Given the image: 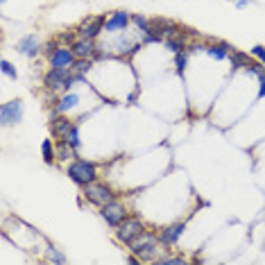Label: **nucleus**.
Masks as SVG:
<instances>
[{"instance_id": "1", "label": "nucleus", "mask_w": 265, "mask_h": 265, "mask_svg": "<svg viewBox=\"0 0 265 265\" xmlns=\"http://www.w3.org/2000/svg\"><path fill=\"white\" fill-rule=\"evenodd\" d=\"M129 252L136 254V256L141 258V263H152V261H157L159 254H161V240H159L157 234L145 229L143 234H139L129 242Z\"/></svg>"}, {"instance_id": "2", "label": "nucleus", "mask_w": 265, "mask_h": 265, "mask_svg": "<svg viewBox=\"0 0 265 265\" xmlns=\"http://www.w3.org/2000/svg\"><path fill=\"white\" fill-rule=\"evenodd\" d=\"M68 177L70 181H75L77 186H86L91 184V181H96V163L86 161V159H77V161H73L68 165Z\"/></svg>"}, {"instance_id": "3", "label": "nucleus", "mask_w": 265, "mask_h": 265, "mask_svg": "<svg viewBox=\"0 0 265 265\" xmlns=\"http://www.w3.org/2000/svg\"><path fill=\"white\" fill-rule=\"evenodd\" d=\"M82 195L84 200H88L93 206H107L109 202H113V191L104 184H98V181H91V184L82 186Z\"/></svg>"}, {"instance_id": "4", "label": "nucleus", "mask_w": 265, "mask_h": 265, "mask_svg": "<svg viewBox=\"0 0 265 265\" xmlns=\"http://www.w3.org/2000/svg\"><path fill=\"white\" fill-rule=\"evenodd\" d=\"M143 231H145V224H143L139 218H127L116 227V238H118L120 242H127V245H129V242L139 234H143Z\"/></svg>"}, {"instance_id": "5", "label": "nucleus", "mask_w": 265, "mask_h": 265, "mask_svg": "<svg viewBox=\"0 0 265 265\" xmlns=\"http://www.w3.org/2000/svg\"><path fill=\"white\" fill-rule=\"evenodd\" d=\"M21 120H23V102L21 100L5 102L3 107H0V123H3V127L18 125Z\"/></svg>"}, {"instance_id": "6", "label": "nucleus", "mask_w": 265, "mask_h": 265, "mask_svg": "<svg viewBox=\"0 0 265 265\" xmlns=\"http://www.w3.org/2000/svg\"><path fill=\"white\" fill-rule=\"evenodd\" d=\"M100 215H102V220L109 224V227H118L123 220H127L129 215H127V209L123 206L120 202H109L107 206H102L100 209Z\"/></svg>"}, {"instance_id": "7", "label": "nucleus", "mask_w": 265, "mask_h": 265, "mask_svg": "<svg viewBox=\"0 0 265 265\" xmlns=\"http://www.w3.org/2000/svg\"><path fill=\"white\" fill-rule=\"evenodd\" d=\"M75 52L70 46H59L50 57V68H70L75 64Z\"/></svg>"}, {"instance_id": "8", "label": "nucleus", "mask_w": 265, "mask_h": 265, "mask_svg": "<svg viewBox=\"0 0 265 265\" xmlns=\"http://www.w3.org/2000/svg\"><path fill=\"white\" fill-rule=\"evenodd\" d=\"M186 224L184 222H175V224H168V227L161 229V234H159V240H161L163 247H175L177 242H179L181 234H184Z\"/></svg>"}, {"instance_id": "9", "label": "nucleus", "mask_w": 265, "mask_h": 265, "mask_svg": "<svg viewBox=\"0 0 265 265\" xmlns=\"http://www.w3.org/2000/svg\"><path fill=\"white\" fill-rule=\"evenodd\" d=\"M102 30H104V18H102V16H93V18H86L75 32L82 39H96Z\"/></svg>"}, {"instance_id": "10", "label": "nucleus", "mask_w": 265, "mask_h": 265, "mask_svg": "<svg viewBox=\"0 0 265 265\" xmlns=\"http://www.w3.org/2000/svg\"><path fill=\"white\" fill-rule=\"evenodd\" d=\"M73 52L77 59H91L98 54V48H96V39H77V41L73 43Z\"/></svg>"}, {"instance_id": "11", "label": "nucleus", "mask_w": 265, "mask_h": 265, "mask_svg": "<svg viewBox=\"0 0 265 265\" xmlns=\"http://www.w3.org/2000/svg\"><path fill=\"white\" fill-rule=\"evenodd\" d=\"M16 50H18L21 54H25V57L34 59L39 52H41V43H39V39L34 34H27L23 36L18 43H16Z\"/></svg>"}, {"instance_id": "12", "label": "nucleus", "mask_w": 265, "mask_h": 265, "mask_svg": "<svg viewBox=\"0 0 265 265\" xmlns=\"http://www.w3.org/2000/svg\"><path fill=\"white\" fill-rule=\"evenodd\" d=\"M70 127H73V123H70V120L66 118L64 113H50V131H52L54 139L62 141Z\"/></svg>"}, {"instance_id": "13", "label": "nucleus", "mask_w": 265, "mask_h": 265, "mask_svg": "<svg viewBox=\"0 0 265 265\" xmlns=\"http://www.w3.org/2000/svg\"><path fill=\"white\" fill-rule=\"evenodd\" d=\"M129 14L123 12V9H118V12H113L109 16L107 21H104V30L107 32H118V30H127V25H129Z\"/></svg>"}, {"instance_id": "14", "label": "nucleus", "mask_w": 265, "mask_h": 265, "mask_svg": "<svg viewBox=\"0 0 265 265\" xmlns=\"http://www.w3.org/2000/svg\"><path fill=\"white\" fill-rule=\"evenodd\" d=\"M77 104H80V96H77V93H66L62 100L54 104L52 113H66V111H70V109H75Z\"/></svg>"}, {"instance_id": "15", "label": "nucleus", "mask_w": 265, "mask_h": 265, "mask_svg": "<svg viewBox=\"0 0 265 265\" xmlns=\"http://www.w3.org/2000/svg\"><path fill=\"white\" fill-rule=\"evenodd\" d=\"M252 57L240 50H234V54H231V68L238 70V68H247V66H252Z\"/></svg>"}, {"instance_id": "16", "label": "nucleus", "mask_w": 265, "mask_h": 265, "mask_svg": "<svg viewBox=\"0 0 265 265\" xmlns=\"http://www.w3.org/2000/svg\"><path fill=\"white\" fill-rule=\"evenodd\" d=\"M229 50H231V48L227 46V43H213V46H206V52L211 54L213 59H218V62H220V59H227Z\"/></svg>"}, {"instance_id": "17", "label": "nucleus", "mask_w": 265, "mask_h": 265, "mask_svg": "<svg viewBox=\"0 0 265 265\" xmlns=\"http://www.w3.org/2000/svg\"><path fill=\"white\" fill-rule=\"evenodd\" d=\"M165 48H168V50L170 52H184L186 50V48H188V46H186V41H184V34H181V36H170V39H165Z\"/></svg>"}, {"instance_id": "18", "label": "nucleus", "mask_w": 265, "mask_h": 265, "mask_svg": "<svg viewBox=\"0 0 265 265\" xmlns=\"http://www.w3.org/2000/svg\"><path fill=\"white\" fill-rule=\"evenodd\" d=\"M41 157H43V161H46L48 165H52V161L57 159V150L52 147V141L50 139H46L41 143Z\"/></svg>"}, {"instance_id": "19", "label": "nucleus", "mask_w": 265, "mask_h": 265, "mask_svg": "<svg viewBox=\"0 0 265 265\" xmlns=\"http://www.w3.org/2000/svg\"><path fill=\"white\" fill-rule=\"evenodd\" d=\"M64 143H68L73 150H80V129H77V125H73L68 131H66V136L62 139Z\"/></svg>"}, {"instance_id": "20", "label": "nucleus", "mask_w": 265, "mask_h": 265, "mask_svg": "<svg viewBox=\"0 0 265 265\" xmlns=\"http://www.w3.org/2000/svg\"><path fill=\"white\" fill-rule=\"evenodd\" d=\"M91 68H93V62H91V59H75V64L70 66V70H73L75 75H86Z\"/></svg>"}, {"instance_id": "21", "label": "nucleus", "mask_w": 265, "mask_h": 265, "mask_svg": "<svg viewBox=\"0 0 265 265\" xmlns=\"http://www.w3.org/2000/svg\"><path fill=\"white\" fill-rule=\"evenodd\" d=\"M75 152L77 150H73V147H70L68 143H64V141L57 145V159H59V161H68V159H73Z\"/></svg>"}, {"instance_id": "22", "label": "nucleus", "mask_w": 265, "mask_h": 265, "mask_svg": "<svg viewBox=\"0 0 265 265\" xmlns=\"http://www.w3.org/2000/svg\"><path fill=\"white\" fill-rule=\"evenodd\" d=\"M46 261L48 263H59V265H64L66 261H68V258H66V254H62L57 250V247H48V256H46Z\"/></svg>"}, {"instance_id": "23", "label": "nucleus", "mask_w": 265, "mask_h": 265, "mask_svg": "<svg viewBox=\"0 0 265 265\" xmlns=\"http://www.w3.org/2000/svg\"><path fill=\"white\" fill-rule=\"evenodd\" d=\"M188 57H191L188 50H184V52H177V54H175V68H177V73H179V75L186 70V64H188Z\"/></svg>"}, {"instance_id": "24", "label": "nucleus", "mask_w": 265, "mask_h": 265, "mask_svg": "<svg viewBox=\"0 0 265 265\" xmlns=\"http://www.w3.org/2000/svg\"><path fill=\"white\" fill-rule=\"evenodd\" d=\"M131 23L139 27L143 34H147V32H150V21H147L143 14H134V16H131Z\"/></svg>"}, {"instance_id": "25", "label": "nucleus", "mask_w": 265, "mask_h": 265, "mask_svg": "<svg viewBox=\"0 0 265 265\" xmlns=\"http://www.w3.org/2000/svg\"><path fill=\"white\" fill-rule=\"evenodd\" d=\"M154 263H159V265H186V258H181V256H159Z\"/></svg>"}, {"instance_id": "26", "label": "nucleus", "mask_w": 265, "mask_h": 265, "mask_svg": "<svg viewBox=\"0 0 265 265\" xmlns=\"http://www.w3.org/2000/svg\"><path fill=\"white\" fill-rule=\"evenodd\" d=\"M0 68H3V73L7 75V77H18V73H16V68H14V64L12 62H7V59H3V62H0Z\"/></svg>"}, {"instance_id": "27", "label": "nucleus", "mask_w": 265, "mask_h": 265, "mask_svg": "<svg viewBox=\"0 0 265 265\" xmlns=\"http://www.w3.org/2000/svg\"><path fill=\"white\" fill-rule=\"evenodd\" d=\"M57 48H59V46H57V41H48V43H46V46H43V48H41V50H43V54H46V57H48V59H50V57H52V54H54V50H57Z\"/></svg>"}, {"instance_id": "28", "label": "nucleus", "mask_w": 265, "mask_h": 265, "mask_svg": "<svg viewBox=\"0 0 265 265\" xmlns=\"http://www.w3.org/2000/svg\"><path fill=\"white\" fill-rule=\"evenodd\" d=\"M252 54L265 66V48H263V46H254V48H252Z\"/></svg>"}, {"instance_id": "29", "label": "nucleus", "mask_w": 265, "mask_h": 265, "mask_svg": "<svg viewBox=\"0 0 265 265\" xmlns=\"http://www.w3.org/2000/svg\"><path fill=\"white\" fill-rule=\"evenodd\" d=\"M62 41H64V46H73V43L77 41L75 32H64V34H62Z\"/></svg>"}, {"instance_id": "30", "label": "nucleus", "mask_w": 265, "mask_h": 265, "mask_svg": "<svg viewBox=\"0 0 265 265\" xmlns=\"http://www.w3.org/2000/svg\"><path fill=\"white\" fill-rule=\"evenodd\" d=\"M136 98H139V91L131 93V96H129V102H136Z\"/></svg>"}]
</instances>
